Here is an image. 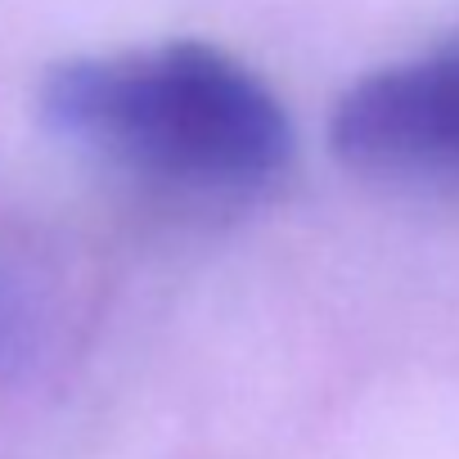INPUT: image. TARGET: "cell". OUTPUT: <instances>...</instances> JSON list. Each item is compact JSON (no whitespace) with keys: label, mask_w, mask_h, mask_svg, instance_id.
<instances>
[{"label":"cell","mask_w":459,"mask_h":459,"mask_svg":"<svg viewBox=\"0 0 459 459\" xmlns=\"http://www.w3.org/2000/svg\"><path fill=\"white\" fill-rule=\"evenodd\" d=\"M41 113L77 149L189 198H253L293 158L275 91L203 41L59 64Z\"/></svg>","instance_id":"cell-1"},{"label":"cell","mask_w":459,"mask_h":459,"mask_svg":"<svg viewBox=\"0 0 459 459\" xmlns=\"http://www.w3.org/2000/svg\"><path fill=\"white\" fill-rule=\"evenodd\" d=\"M329 135L360 176L459 185V37L360 77L338 100Z\"/></svg>","instance_id":"cell-2"}]
</instances>
